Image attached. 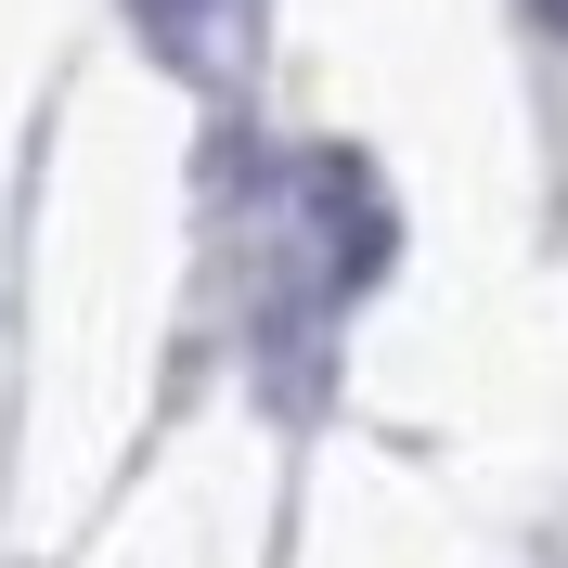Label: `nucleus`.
<instances>
[{"label":"nucleus","instance_id":"nucleus-2","mask_svg":"<svg viewBox=\"0 0 568 568\" xmlns=\"http://www.w3.org/2000/svg\"><path fill=\"white\" fill-rule=\"evenodd\" d=\"M530 27H568V0H530Z\"/></svg>","mask_w":568,"mask_h":568},{"label":"nucleus","instance_id":"nucleus-1","mask_svg":"<svg viewBox=\"0 0 568 568\" xmlns=\"http://www.w3.org/2000/svg\"><path fill=\"white\" fill-rule=\"evenodd\" d=\"M130 27L155 39V52H169V65H207L220 39L246 27V0H130Z\"/></svg>","mask_w":568,"mask_h":568}]
</instances>
